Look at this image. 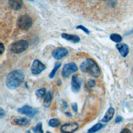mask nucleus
<instances>
[{
	"label": "nucleus",
	"mask_w": 133,
	"mask_h": 133,
	"mask_svg": "<svg viewBox=\"0 0 133 133\" xmlns=\"http://www.w3.org/2000/svg\"><path fill=\"white\" fill-rule=\"evenodd\" d=\"M52 94L50 92H47L44 96L43 100V105L45 108H48L51 103Z\"/></svg>",
	"instance_id": "nucleus-15"
},
{
	"label": "nucleus",
	"mask_w": 133,
	"mask_h": 133,
	"mask_svg": "<svg viewBox=\"0 0 133 133\" xmlns=\"http://www.w3.org/2000/svg\"><path fill=\"white\" fill-rule=\"evenodd\" d=\"M45 69H46V66L41 61L37 59L33 61L31 68L32 73L34 75L40 74Z\"/></svg>",
	"instance_id": "nucleus-7"
},
{
	"label": "nucleus",
	"mask_w": 133,
	"mask_h": 133,
	"mask_svg": "<svg viewBox=\"0 0 133 133\" xmlns=\"http://www.w3.org/2000/svg\"><path fill=\"white\" fill-rule=\"evenodd\" d=\"M29 47V43L26 40H19L14 43L10 47V50L15 54H20L25 51Z\"/></svg>",
	"instance_id": "nucleus-3"
},
{
	"label": "nucleus",
	"mask_w": 133,
	"mask_h": 133,
	"mask_svg": "<svg viewBox=\"0 0 133 133\" xmlns=\"http://www.w3.org/2000/svg\"><path fill=\"white\" fill-rule=\"evenodd\" d=\"M66 115H68V116H71V113H69V112H66Z\"/></svg>",
	"instance_id": "nucleus-32"
},
{
	"label": "nucleus",
	"mask_w": 133,
	"mask_h": 133,
	"mask_svg": "<svg viewBox=\"0 0 133 133\" xmlns=\"http://www.w3.org/2000/svg\"><path fill=\"white\" fill-rule=\"evenodd\" d=\"M116 47L121 55L123 57H126L129 53V47L124 43H119L116 45Z\"/></svg>",
	"instance_id": "nucleus-11"
},
{
	"label": "nucleus",
	"mask_w": 133,
	"mask_h": 133,
	"mask_svg": "<svg viewBox=\"0 0 133 133\" xmlns=\"http://www.w3.org/2000/svg\"><path fill=\"white\" fill-rule=\"evenodd\" d=\"M28 1H33L34 0H28Z\"/></svg>",
	"instance_id": "nucleus-35"
},
{
	"label": "nucleus",
	"mask_w": 133,
	"mask_h": 133,
	"mask_svg": "<svg viewBox=\"0 0 133 133\" xmlns=\"http://www.w3.org/2000/svg\"><path fill=\"white\" fill-rule=\"evenodd\" d=\"M122 119H123V118H122V116H117L116 118H115V122L116 123H118L121 122L122 121Z\"/></svg>",
	"instance_id": "nucleus-29"
},
{
	"label": "nucleus",
	"mask_w": 133,
	"mask_h": 133,
	"mask_svg": "<svg viewBox=\"0 0 133 133\" xmlns=\"http://www.w3.org/2000/svg\"><path fill=\"white\" fill-rule=\"evenodd\" d=\"M115 113V110L113 108L110 107L109 108L107 111L106 112L105 114H104V116L101 119V122L103 123H107L109 122L110 120H111L114 115Z\"/></svg>",
	"instance_id": "nucleus-14"
},
{
	"label": "nucleus",
	"mask_w": 133,
	"mask_h": 133,
	"mask_svg": "<svg viewBox=\"0 0 133 133\" xmlns=\"http://www.w3.org/2000/svg\"><path fill=\"white\" fill-rule=\"evenodd\" d=\"M17 111L21 114L26 115L30 118L34 117L38 113V110L37 109L33 108L28 105H25L22 108H19Z\"/></svg>",
	"instance_id": "nucleus-6"
},
{
	"label": "nucleus",
	"mask_w": 133,
	"mask_h": 133,
	"mask_svg": "<svg viewBox=\"0 0 133 133\" xmlns=\"http://www.w3.org/2000/svg\"><path fill=\"white\" fill-rule=\"evenodd\" d=\"M103 127V125L101 123H97L89 128L86 133H95Z\"/></svg>",
	"instance_id": "nucleus-17"
},
{
	"label": "nucleus",
	"mask_w": 133,
	"mask_h": 133,
	"mask_svg": "<svg viewBox=\"0 0 133 133\" xmlns=\"http://www.w3.org/2000/svg\"><path fill=\"white\" fill-rule=\"evenodd\" d=\"M95 85H96V82L94 79H89L87 83V86L89 89H91L93 88Z\"/></svg>",
	"instance_id": "nucleus-23"
},
{
	"label": "nucleus",
	"mask_w": 133,
	"mask_h": 133,
	"mask_svg": "<svg viewBox=\"0 0 133 133\" xmlns=\"http://www.w3.org/2000/svg\"><path fill=\"white\" fill-rule=\"evenodd\" d=\"M61 65V63L59 62H56L54 65V67L52 69V71H51V72L50 73V74H49V77L50 78H52L54 77L57 70L60 68V67Z\"/></svg>",
	"instance_id": "nucleus-18"
},
{
	"label": "nucleus",
	"mask_w": 133,
	"mask_h": 133,
	"mask_svg": "<svg viewBox=\"0 0 133 133\" xmlns=\"http://www.w3.org/2000/svg\"><path fill=\"white\" fill-rule=\"evenodd\" d=\"M68 53L69 51L66 48L60 47L54 50L51 52V55L55 59L60 60L66 56Z\"/></svg>",
	"instance_id": "nucleus-9"
},
{
	"label": "nucleus",
	"mask_w": 133,
	"mask_h": 133,
	"mask_svg": "<svg viewBox=\"0 0 133 133\" xmlns=\"http://www.w3.org/2000/svg\"><path fill=\"white\" fill-rule=\"evenodd\" d=\"M100 1H104V0H100Z\"/></svg>",
	"instance_id": "nucleus-36"
},
{
	"label": "nucleus",
	"mask_w": 133,
	"mask_h": 133,
	"mask_svg": "<svg viewBox=\"0 0 133 133\" xmlns=\"http://www.w3.org/2000/svg\"><path fill=\"white\" fill-rule=\"evenodd\" d=\"M76 29H79V30H81L82 31H83V32H84L86 34H89L90 32L88 30V29L87 28H86L85 26L80 24V25H78L77 26H76Z\"/></svg>",
	"instance_id": "nucleus-24"
},
{
	"label": "nucleus",
	"mask_w": 133,
	"mask_h": 133,
	"mask_svg": "<svg viewBox=\"0 0 133 133\" xmlns=\"http://www.w3.org/2000/svg\"><path fill=\"white\" fill-rule=\"evenodd\" d=\"M8 4L9 6L14 10H19L23 6L22 0H9Z\"/></svg>",
	"instance_id": "nucleus-13"
},
{
	"label": "nucleus",
	"mask_w": 133,
	"mask_h": 133,
	"mask_svg": "<svg viewBox=\"0 0 133 133\" xmlns=\"http://www.w3.org/2000/svg\"><path fill=\"white\" fill-rule=\"evenodd\" d=\"M133 33V30H131V31H130L128 32H127L125 35H130V34H131Z\"/></svg>",
	"instance_id": "nucleus-31"
},
{
	"label": "nucleus",
	"mask_w": 133,
	"mask_h": 133,
	"mask_svg": "<svg viewBox=\"0 0 133 133\" xmlns=\"http://www.w3.org/2000/svg\"><path fill=\"white\" fill-rule=\"evenodd\" d=\"M79 127L78 123L75 122L68 123L62 125L60 131L62 133H73Z\"/></svg>",
	"instance_id": "nucleus-8"
},
{
	"label": "nucleus",
	"mask_w": 133,
	"mask_h": 133,
	"mask_svg": "<svg viewBox=\"0 0 133 133\" xmlns=\"http://www.w3.org/2000/svg\"><path fill=\"white\" fill-rule=\"evenodd\" d=\"M61 36L63 39H65V40L70 41L73 43H77L80 41L79 37L76 35L63 33L61 34Z\"/></svg>",
	"instance_id": "nucleus-12"
},
{
	"label": "nucleus",
	"mask_w": 133,
	"mask_h": 133,
	"mask_svg": "<svg viewBox=\"0 0 133 133\" xmlns=\"http://www.w3.org/2000/svg\"><path fill=\"white\" fill-rule=\"evenodd\" d=\"M26 133H31V132L30 131V130H27L26 131Z\"/></svg>",
	"instance_id": "nucleus-33"
},
{
	"label": "nucleus",
	"mask_w": 133,
	"mask_h": 133,
	"mask_svg": "<svg viewBox=\"0 0 133 133\" xmlns=\"http://www.w3.org/2000/svg\"><path fill=\"white\" fill-rule=\"evenodd\" d=\"M78 70L77 65L73 62H71L65 64L62 70V76L64 78H67L74 72Z\"/></svg>",
	"instance_id": "nucleus-5"
},
{
	"label": "nucleus",
	"mask_w": 133,
	"mask_h": 133,
	"mask_svg": "<svg viewBox=\"0 0 133 133\" xmlns=\"http://www.w3.org/2000/svg\"><path fill=\"white\" fill-rule=\"evenodd\" d=\"M33 21L32 18L28 15H22L20 16L17 21V26L21 30H28L32 25Z\"/></svg>",
	"instance_id": "nucleus-4"
},
{
	"label": "nucleus",
	"mask_w": 133,
	"mask_h": 133,
	"mask_svg": "<svg viewBox=\"0 0 133 133\" xmlns=\"http://www.w3.org/2000/svg\"><path fill=\"white\" fill-rule=\"evenodd\" d=\"M71 107L72 108V110L75 112H77L78 111V107H77V104L76 102H74L72 103L71 104Z\"/></svg>",
	"instance_id": "nucleus-25"
},
{
	"label": "nucleus",
	"mask_w": 133,
	"mask_h": 133,
	"mask_svg": "<svg viewBox=\"0 0 133 133\" xmlns=\"http://www.w3.org/2000/svg\"><path fill=\"white\" fill-rule=\"evenodd\" d=\"M46 89L45 88H41L36 90L35 95L37 98H41L44 97L46 94Z\"/></svg>",
	"instance_id": "nucleus-21"
},
{
	"label": "nucleus",
	"mask_w": 133,
	"mask_h": 133,
	"mask_svg": "<svg viewBox=\"0 0 133 133\" xmlns=\"http://www.w3.org/2000/svg\"><path fill=\"white\" fill-rule=\"evenodd\" d=\"M60 124H61V122L60 121V120L55 118L50 119L48 122L49 126L52 127H57L59 126Z\"/></svg>",
	"instance_id": "nucleus-19"
},
{
	"label": "nucleus",
	"mask_w": 133,
	"mask_h": 133,
	"mask_svg": "<svg viewBox=\"0 0 133 133\" xmlns=\"http://www.w3.org/2000/svg\"><path fill=\"white\" fill-rule=\"evenodd\" d=\"M0 48H1V55H2L5 50V46L2 43H0Z\"/></svg>",
	"instance_id": "nucleus-26"
},
{
	"label": "nucleus",
	"mask_w": 133,
	"mask_h": 133,
	"mask_svg": "<svg viewBox=\"0 0 133 133\" xmlns=\"http://www.w3.org/2000/svg\"><path fill=\"white\" fill-rule=\"evenodd\" d=\"M79 68L82 71L88 73L95 78L98 77L100 75V70L98 65L91 58H87L81 64Z\"/></svg>",
	"instance_id": "nucleus-2"
},
{
	"label": "nucleus",
	"mask_w": 133,
	"mask_h": 133,
	"mask_svg": "<svg viewBox=\"0 0 133 133\" xmlns=\"http://www.w3.org/2000/svg\"><path fill=\"white\" fill-rule=\"evenodd\" d=\"M109 4H110L111 6L113 7V6H114L115 5V4H116L115 1L114 0H110Z\"/></svg>",
	"instance_id": "nucleus-30"
},
{
	"label": "nucleus",
	"mask_w": 133,
	"mask_h": 133,
	"mask_svg": "<svg viewBox=\"0 0 133 133\" xmlns=\"http://www.w3.org/2000/svg\"><path fill=\"white\" fill-rule=\"evenodd\" d=\"M5 116V111L3 109V108L0 109V118L2 119L3 117H4Z\"/></svg>",
	"instance_id": "nucleus-27"
},
{
	"label": "nucleus",
	"mask_w": 133,
	"mask_h": 133,
	"mask_svg": "<svg viewBox=\"0 0 133 133\" xmlns=\"http://www.w3.org/2000/svg\"><path fill=\"white\" fill-rule=\"evenodd\" d=\"M120 133H132L131 130L128 128H124L121 130Z\"/></svg>",
	"instance_id": "nucleus-28"
},
{
	"label": "nucleus",
	"mask_w": 133,
	"mask_h": 133,
	"mask_svg": "<svg viewBox=\"0 0 133 133\" xmlns=\"http://www.w3.org/2000/svg\"><path fill=\"white\" fill-rule=\"evenodd\" d=\"M24 74L20 70H15L10 72L6 78V85L7 87L11 90L18 87L23 82Z\"/></svg>",
	"instance_id": "nucleus-1"
},
{
	"label": "nucleus",
	"mask_w": 133,
	"mask_h": 133,
	"mask_svg": "<svg viewBox=\"0 0 133 133\" xmlns=\"http://www.w3.org/2000/svg\"><path fill=\"white\" fill-rule=\"evenodd\" d=\"M71 90L74 93H77L81 88V81L77 74H74L71 78Z\"/></svg>",
	"instance_id": "nucleus-10"
},
{
	"label": "nucleus",
	"mask_w": 133,
	"mask_h": 133,
	"mask_svg": "<svg viewBox=\"0 0 133 133\" xmlns=\"http://www.w3.org/2000/svg\"><path fill=\"white\" fill-rule=\"evenodd\" d=\"M46 133H51V132H50V131H46Z\"/></svg>",
	"instance_id": "nucleus-34"
},
{
	"label": "nucleus",
	"mask_w": 133,
	"mask_h": 133,
	"mask_svg": "<svg viewBox=\"0 0 133 133\" xmlns=\"http://www.w3.org/2000/svg\"><path fill=\"white\" fill-rule=\"evenodd\" d=\"M33 131L34 133H44L42 123L39 122L37 123L35 127H33Z\"/></svg>",
	"instance_id": "nucleus-22"
},
{
	"label": "nucleus",
	"mask_w": 133,
	"mask_h": 133,
	"mask_svg": "<svg viewBox=\"0 0 133 133\" xmlns=\"http://www.w3.org/2000/svg\"><path fill=\"white\" fill-rule=\"evenodd\" d=\"M110 39L115 43H120L122 41V37L118 34L113 33L110 36Z\"/></svg>",
	"instance_id": "nucleus-20"
},
{
	"label": "nucleus",
	"mask_w": 133,
	"mask_h": 133,
	"mask_svg": "<svg viewBox=\"0 0 133 133\" xmlns=\"http://www.w3.org/2000/svg\"><path fill=\"white\" fill-rule=\"evenodd\" d=\"M14 122L18 125L23 126L29 124L30 123V121L26 117H21L15 118L14 119Z\"/></svg>",
	"instance_id": "nucleus-16"
}]
</instances>
